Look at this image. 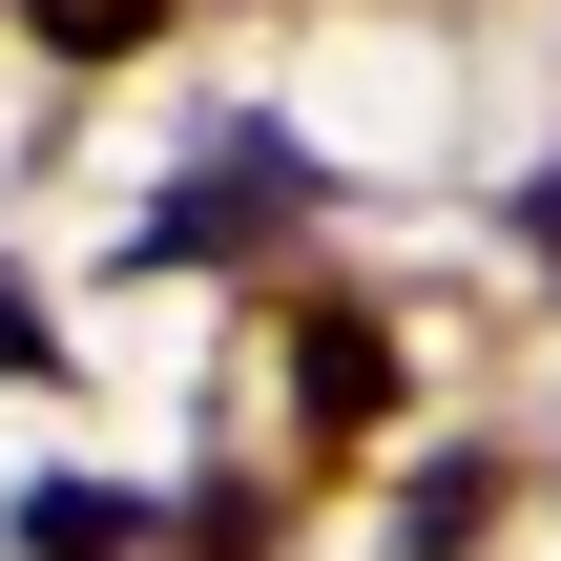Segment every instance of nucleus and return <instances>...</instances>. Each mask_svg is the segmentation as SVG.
I'll return each instance as SVG.
<instances>
[{
	"label": "nucleus",
	"mask_w": 561,
	"mask_h": 561,
	"mask_svg": "<svg viewBox=\"0 0 561 561\" xmlns=\"http://www.w3.org/2000/svg\"><path fill=\"white\" fill-rule=\"evenodd\" d=\"M42 354H62V333H42V291L0 271V375H42Z\"/></svg>",
	"instance_id": "obj_6"
},
{
	"label": "nucleus",
	"mask_w": 561,
	"mask_h": 561,
	"mask_svg": "<svg viewBox=\"0 0 561 561\" xmlns=\"http://www.w3.org/2000/svg\"><path fill=\"white\" fill-rule=\"evenodd\" d=\"M167 21H187V0H21V42H42V62H146Z\"/></svg>",
	"instance_id": "obj_3"
},
{
	"label": "nucleus",
	"mask_w": 561,
	"mask_h": 561,
	"mask_svg": "<svg viewBox=\"0 0 561 561\" xmlns=\"http://www.w3.org/2000/svg\"><path fill=\"white\" fill-rule=\"evenodd\" d=\"M291 187H312V167H291L271 125H229V167H208V187H167L125 250H146V271H229V250H271V208H291Z\"/></svg>",
	"instance_id": "obj_1"
},
{
	"label": "nucleus",
	"mask_w": 561,
	"mask_h": 561,
	"mask_svg": "<svg viewBox=\"0 0 561 561\" xmlns=\"http://www.w3.org/2000/svg\"><path fill=\"white\" fill-rule=\"evenodd\" d=\"M291 416H312V437H375V416H396V333L312 291V312H291Z\"/></svg>",
	"instance_id": "obj_2"
},
{
	"label": "nucleus",
	"mask_w": 561,
	"mask_h": 561,
	"mask_svg": "<svg viewBox=\"0 0 561 561\" xmlns=\"http://www.w3.org/2000/svg\"><path fill=\"white\" fill-rule=\"evenodd\" d=\"M21 541H42V561H125V541H146V500H104V479H42V500H21Z\"/></svg>",
	"instance_id": "obj_5"
},
{
	"label": "nucleus",
	"mask_w": 561,
	"mask_h": 561,
	"mask_svg": "<svg viewBox=\"0 0 561 561\" xmlns=\"http://www.w3.org/2000/svg\"><path fill=\"white\" fill-rule=\"evenodd\" d=\"M479 520H500V458H416V500H396V541H416V561H458Z\"/></svg>",
	"instance_id": "obj_4"
}]
</instances>
